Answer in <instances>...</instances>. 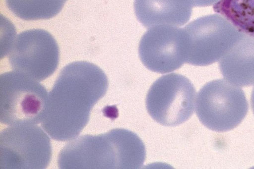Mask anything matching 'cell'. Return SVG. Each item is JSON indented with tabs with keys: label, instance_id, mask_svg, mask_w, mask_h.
<instances>
[{
	"label": "cell",
	"instance_id": "9a60e30c",
	"mask_svg": "<svg viewBox=\"0 0 254 169\" xmlns=\"http://www.w3.org/2000/svg\"><path fill=\"white\" fill-rule=\"evenodd\" d=\"M251 103L252 109L253 110V113L254 114V87L253 89L252 92Z\"/></svg>",
	"mask_w": 254,
	"mask_h": 169
},
{
	"label": "cell",
	"instance_id": "3957f363",
	"mask_svg": "<svg viewBox=\"0 0 254 169\" xmlns=\"http://www.w3.org/2000/svg\"><path fill=\"white\" fill-rule=\"evenodd\" d=\"M48 94L38 81L12 71L0 76V121L14 126L38 124L45 117Z\"/></svg>",
	"mask_w": 254,
	"mask_h": 169
},
{
	"label": "cell",
	"instance_id": "5b68a950",
	"mask_svg": "<svg viewBox=\"0 0 254 169\" xmlns=\"http://www.w3.org/2000/svg\"><path fill=\"white\" fill-rule=\"evenodd\" d=\"M248 110L242 89L225 79L209 81L197 95V116L203 125L213 131L234 129L244 119Z\"/></svg>",
	"mask_w": 254,
	"mask_h": 169
},
{
	"label": "cell",
	"instance_id": "8992f818",
	"mask_svg": "<svg viewBox=\"0 0 254 169\" xmlns=\"http://www.w3.org/2000/svg\"><path fill=\"white\" fill-rule=\"evenodd\" d=\"M195 89L186 76L172 73L152 84L146 95V110L157 122L166 126L179 125L194 112Z\"/></svg>",
	"mask_w": 254,
	"mask_h": 169
},
{
	"label": "cell",
	"instance_id": "8fae6325",
	"mask_svg": "<svg viewBox=\"0 0 254 169\" xmlns=\"http://www.w3.org/2000/svg\"><path fill=\"white\" fill-rule=\"evenodd\" d=\"M225 80L237 86L254 85V37L244 34L220 59Z\"/></svg>",
	"mask_w": 254,
	"mask_h": 169
},
{
	"label": "cell",
	"instance_id": "ba28073f",
	"mask_svg": "<svg viewBox=\"0 0 254 169\" xmlns=\"http://www.w3.org/2000/svg\"><path fill=\"white\" fill-rule=\"evenodd\" d=\"M7 53L12 69L38 81L51 76L59 65L58 44L54 37L44 29L21 32L13 40Z\"/></svg>",
	"mask_w": 254,
	"mask_h": 169
},
{
	"label": "cell",
	"instance_id": "277c9868",
	"mask_svg": "<svg viewBox=\"0 0 254 169\" xmlns=\"http://www.w3.org/2000/svg\"><path fill=\"white\" fill-rule=\"evenodd\" d=\"M183 30L185 62L195 66L220 60L244 34L218 13L199 17Z\"/></svg>",
	"mask_w": 254,
	"mask_h": 169
},
{
	"label": "cell",
	"instance_id": "2e32d148",
	"mask_svg": "<svg viewBox=\"0 0 254 169\" xmlns=\"http://www.w3.org/2000/svg\"><path fill=\"white\" fill-rule=\"evenodd\" d=\"M64 0V1H66V0Z\"/></svg>",
	"mask_w": 254,
	"mask_h": 169
},
{
	"label": "cell",
	"instance_id": "52a82bcc",
	"mask_svg": "<svg viewBox=\"0 0 254 169\" xmlns=\"http://www.w3.org/2000/svg\"><path fill=\"white\" fill-rule=\"evenodd\" d=\"M51 141L36 124L9 126L0 134L1 169H43L51 162Z\"/></svg>",
	"mask_w": 254,
	"mask_h": 169
},
{
	"label": "cell",
	"instance_id": "5bb4252c",
	"mask_svg": "<svg viewBox=\"0 0 254 169\" xmlns=\"http://www.w3.org/2000/svg\"><path fill=\"white\" fill-rule=\"evenodd\" d=\"M192 6H207L214 5L220 0H189Z\"/></svg>",
	"mask_w": 254,
	"mask_h": 169
},
{
	"label": "cell",
	"instance_id": "4fadbf2b",
	"mask_svg": "<svg viewBox=\"0 0 254 169\" xmlns=\"http://www.w3.org/2000/svg\"><path fill=\"white\" fill-rule=\"evenodd\" d=\"M8 9L17 17L25 20L48 19L62 9L63 0H5Z\"/></svg>",
	"mask_w": 254,
	"mask_h": 169
},
{
	"label": "cell",
	"instance_id": "9c48e42d",
	"mask_svg": "<svg viewBox=\"0 0 254 169\" xmlns=\"http://www.w3.org/2000/svg\"><path fill=\"white\" fill-rule=\"evenodd\" d=\"M185 38L183 28L159 25L150 28L142 36L138 55L149 70L166 73L180 68L185 62Z\"/></svg>",
	"mask_w": 254,
	"mask_h": 169
},
{
	"label": "cell",
	"instance_id": "30bf717a",
	"mask_svg": "<svg viewBox=\"0 0 254 169\" xmlns=\"http://www.w3.org/2000/svg\"><path fill=\"white\" fill-rule=\"evenodd\" d=\"M189 0H134L137 20L146 28L159 25L183 26L190 19Z\"/></svg>",
	"mask_w": 254,
	"mask_h": 169
},
{
	"label": "cell",
	"instance_id": "7c38bea8",
	"mask_svg": "<svg viewBox=\"0 0 254 169\" xmlns=\"http://www.w3.org/2000/svg\"><path fill=\"white\" fill-rule=\"evenodd\" d=\"M213 8L240 32L254 37V0H220Z\"/></svg>",
	"mask_w": 254,
	"mask_h": 169
},
{
	"label": "cell",
	"instance_id": "7a4b0ae2",
	"mask_svg": "<svg viewBox=\"0 0 254 169\" xmlns=\"http://www.w3.org/2000/svg\"><path fill=\"white\" fill-rule=\"evenodd\" d=\"M144 156L143 143L136 134L115 128L71 140L60 152L58 165L61 169H138Z\"/></svg>",
	"mask_w": 254,
	"mask_h": 169
},
{
	"label": "cell",
	"instance_id": "6da1fadb",
	"mask_svg": "<svg viewBox=\"0 0 254 169\" xmlns=\"http://www.w3.org/2000/svg\"><path fill=\"white\" fill-rule=\"evenodd\" d=\"M108 85L107 75L97 65L86 61L67 64L49 93L43 129L55 140L74 139L87 124L92 108Z\"/></svg>",
	"mask_w": 254,
	"mask_h": 169
}]
</instances>
